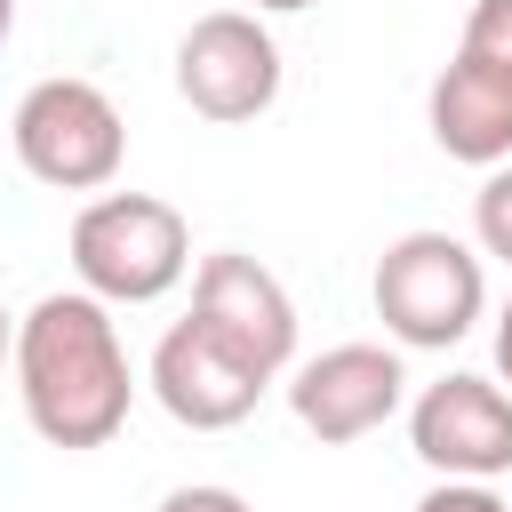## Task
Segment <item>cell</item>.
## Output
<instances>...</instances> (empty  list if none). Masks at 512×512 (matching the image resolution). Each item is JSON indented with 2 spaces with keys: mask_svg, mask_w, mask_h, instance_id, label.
Returning a JSON list of instances; mask_svg holds the SVG:
<instances>
[{
  "mask_svg": "<svg viewBox=\"0 0 512 512\" xmlns=\"http://www.w3.org/2000/svg\"><path fill=\"white\" fill-rule=\"evenodd\" d=\"M16 352V320H8V304H0V360Z\"/></svg>",
  "mask_w": 512,
  "mask_h": 512,
  "instance_id": "16",
  "label": "cell"
},
{
  "mask_svg": "<svg viewBox=\"0 0 512 512\" xmlns=\"http://www.w3.org/2000/svg\"><path fill=\"white\" fill-rule=\"evenodd\" d=\"M416 512H512V504H504L488 480H440V488H432Z\"/></svg>",
  "mask_w": 512,
  "mask_h": 512,
  "instance_id": "13",
  "label": "cell"
},
{
  "mask_svg": "<svg viewBox=\"0 0 512 512\" xmlns=\"http://www.w3.org/2000/svg\"><path fill=\"white\" fill-rule=\"evenodd\" d=\"M480 304H488V280H480V256L456 232H400L376 256V320L408 352L464 344Z\"/></svg>",
  "mask_w": 512,
  "mask_h": 512,
  "instance_id": "4",
  "label": "cell"
},
{
  "mask_svg": "<svg viewBox=\"0 0 512 512\" xmlns=\"http://www.w3.org/2000/svg\"><path fill=\"white\" fill-rule=\"evenodd\" d=\"M472 232H480V256H504L512 264V160L488 168V184L472 192Z\"/></svg>",
  "mask_w": 512,
  "mask_h": 512,
  "instance_id": "11",
  "label": "cell"
},
{
  "mask_svg": "<svg viewBox=\"0 0 512 512\" xmlns=\"http://www.w3.org/2000/svg\"><path fill=\"white\" fill-rule=\"evenodd\" d=\"M408 440L448 480H496L512 472V392L496 376H440L408 408Z\"/></svg>",
  "mask_w": 512,
  "mask_h": 512,
  "instance_id": "8",
  "label": "cell"
},
{
  "mask_svg": "<svg viewBox=\"0 0 512 512\" xmlns=\"http://www.w3.org/2000/svg\"><path fill=\"white\" fill-rule=\"evenodd\" d=\"M152 400H160L184 432H232V424L256 416L264 376H248L200 320H176V328L152 344Z\"/></svg>",
  "mask_w": 512,
  "mask_h": 512,
  "instance_id": "9",
  "label": "cell"
},
{
  "mask_svg": "<svg viewBox=\"0 0 512 512\" xmlns=\"http://www.w3.org/2000/svg\"><path fill=\"white\" fill-rule=\"evenodd\" d=\"M496 376L512 384V296H504V312H496Z\"/></svg>",
  "mask_w": 512,
  "mask_h": 512,
  "instance_id": "15",
  "label": "cell"
},
{
  "mask_svg": "<svg viewBox=\"0 0 512 512\" xmlns=\"http://www.w3.org/2000/svg\"><path fill=\"white\" fill-rule=\"evenodd\" d=\"M8 32H16V0H0V40H8Z\"/></svg>",
  "mask_w": 512,
  "mask_h": 512,
  "instance_id": "17",
  "label": "cell"
},
{
  "mask_svg": "<svg viewBox=\"0 0 512 512\" xmlns=\"http://www.w3.org/2000/svg\"><path fill=\"white\" fill-rule=\"evenodd\" d=\"M256 8H272V16H288V8H312V0H256Z\"/></svg>",
  "mask_w": 512,
  "mask_h": 512,
  "instance_id": "18",
  "label": "cell"
},
{
  "mask_svg": "<svg viewBox=\"0 0 512 512\" xmlns=\"http://www.w3.org/2000/svg\"><path fill=\"white\" fill-rule=\"evenodd\" d=\"M72 272L96 304H160L192 272V232L152 192H104L72 216Z\"/></svg>",
  "mask_w": 512,
  "mask_h": 512,
  "instance_id": "2",
  "label": "cell"
},
{
  "mask_svg": "<svg viewBox=\"0 0 512 512\" xmlns=\"http://www.w3.org/2000/svg\"><path fill=\"white\" fill-rule=\"evenodd\" d=\"M424 112H432V144L448 160H464V168H504L512 160V72L456 48L448 72L432 80Z\"/></svg>",
  "mask_w": 512,
  "mask_h": 512,
  "instance_id": "10",
  "label": "cell"
},
{
  "mask_svg": "<svg viewBox=\"0 0 512 512\" xmlns=\"http://www.w3.org/2000/svg\"><path fill=\"white\" fill-rule=\"evenodd\" d=\"M176 96L200 120H216V128H240V120L272 112V96H280V48H272V32L248 8L200 16L176 40Z\"/></svg>",
  "mask_w": 512,
  "mask_h": 512,
  "instance_id": "5",
  "label": "cell"
},
{
  "mask_svg": "<svg viewBox=\"0 0 512 512\" xmlns=\"http://www.w3.org/2000/svg\"><path fill=\"white\" fill-rule=\"evenodd\" d=\"M184 320H200L248 376H280L288 360H296V304H288V288L256 264V256H240V248H216V256H200V272H192V312Z\"/></svg>",
  "mask_w": 512,
  "mask_h": 512,
  "instance_id": "6",
  "label": "cell"
},
{
  "mask_svg": "<svg viewBox=\"0 0 512 512\" xmlns=\"http://www.w3.org/2000/svg\"><path fill=\"white\" fill-rule=\"evenodd\" d=\"M8 144L24 160L32 184L48 192H104L128 160V128H120V104L96 88V80H32L16 120H8Z\"/></svg>",
  "mask_w": 512,
  "mask_h": 512,
  "instance_id": "3",
  "label": "cell"
},
{
  "mask_svg": "<svg viewBox=\"0 0 512 512\" xmlns=\"http://www.w3.org/2000/svg\"><path fill=\"white\" fill-rule=\"evenodd\" d=\"M160 512H248V496H232V488H168Z\"/></svg>",
  "mask_w": 512,
  "mask_h": 512,
  "instance_id": "14",
  "label": "cell"
},
{
  "mask_svg": "<svg viewBox=\"0 0 512 512\" xmlns=\"http://www.w3.org/2000/svg\"><path fill=\"white\" fill-rule=\"evenodd\" d=\"M464 56L512 72V0H472V16H464Z\"/></svg>",
  "mask_w": 512,
  "mask_h": 512,
  "instance_id": "12",
  "label": "cell"
},
{
  "mask_svg": "<svg viewBox=\"0 0 512 512\" xmlns=\"http://www.w3.org/2000/svg\"><path fill=\"white\" fill-rule=\"evenodd\" d=\"M400 392H408V368L392 344H328L320 360H304L288 376V408L320 448H344V440H368L376 424H392Z\"/></svg>",
  "mask_w": 512,
  "mask_h": 512,
  "instance_id": "7",
  "label": "cell"
},
{
  "mask_svg": "<svg viewBox=\"0 0 512 512\" xmlns=\"http://www.w3.org/2000/svg\"><path fill=\"white\" fill-rule=\"evenodd\" d=\"M16 400L24 424L48 448H104L128 424L136 376H128V344L112 304H96L88 288H56L16 320Z\"/></svg>",
  "mask_w": 512,
  "mask_h": 512,
  "instance_id": "1",
  "label": "cell"
}]
</instances>
